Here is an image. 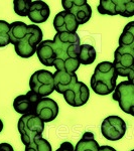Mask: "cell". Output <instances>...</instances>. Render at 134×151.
<instances>
[{"instance_id":"cell-1","label":"cell","mask_w":134,"mask_h":151,"mask_svg":"<svg viewBox=\"0 0 134 151\" xmlns=\"http://www.w3.org/2000/svg\"><path fill=\"white\" fill-rule=\"evenodd\" d=\"M53 40L55 52L53 67L57 70L76 73L80 67L78 53L81 45V40L78 33L57 32Z\"/></svg>"},{"instance_id":"cell-2","label":"cell","mask_w":134,"mask_h":151,"mask_svg":"<svg viewBox=\"0 0 134 151\" xmlns=\"http://www.w3.org/2000/svg\"><path fill=\"white\" fill-rule=\"evenodd\" d=\"M9 41L14 45L15 52L20 58H28L36 52L43 41V30L35 24L27 25L21 21L9 23Z\"/></svg>"},{"instance_id":"cell-3","label":"cell","mask_w":134,"mask_h":151,"mask_svg":"<svg viewBox=\"0 0 134 151\" xmlns=\"http://www.w3.org/2000/svg\"><path fill=\"white\" fill-rule=\"evenodd\" d=\"M117 78L118 75L113 64L111 62H102L95 68L90 85L94 93L101 96H106L113 93L115 90Z\"/></svg>"},{"instance_id":"cell-4","label":"cell","mask_w":134,"mask_h":151,"mask_svg":"<svg viewBox=\"0 0 134 151\" xmlns=\"http://www.w3.org/2000/svg\"><path fill=\"white\" fill-rule=\"evenodd\" d=\"M119 77H126L127 81L134 79V45L129 47H118L114 52L112 63Z\"/></svg>"},{"instance_id":"cell-5","label":"cell","mask_w":134,"mask_h":151,"mask_svg":"<svg viewBox=\"0 0 134 151\" xmlns=\"http://www.w3.org/2000/svg\"><path fill=\"white\" fill-rule=\"evenodd\" d=\"M17 128L21 141L26 146L35 138L43 136L45 123L35 114H27L20 117L17 123Z\"/></svg>"},{"instance_id":"cell-6","label":"cell","mask_w":134,"mask_h":151,"mask_svg":"<svg viewBox=\"0 0 134 151\" xmlns=\"http://www.w3.org/2000/svg\"><path fill=\"white\" fill-rule=\"evenodd\" d=\"M29 87L30 91L40 98H47L55 91L53 73L47 70H36L30 77Z\"/></svg>"},{"instance_id":"cell-7","label":"cell","mask_w":134,"mask_h":151,"mask_svg":"<svg viewBox=\"0 0 134 151\" xmlns=\"http://www.w3.org/2000/svg\"><path fill=\"white\" fill-rule=\"evenodd\" d=\"M113 100L118 102L119 107L123 112L134 116V83L123 81L116 85L112 93Z\"/></svg>"},{"instance_id":"cell-8","label":"cell","mask_w":134,"mask_h":151,"mask_svg":"<svg viewBox=\"0 0 134 151\" xmlns=\"http://www.w3.org/2000/svg\"><path fill=\"white\" fill-rule=\"evenodd\" d=\"M100 14L121 15L132 17L134 15V1L132 0H100L97 7Z\"/></svg>"},{"instance_id":"cell-9","label":"cell","mask_w":134,"mask_h":151,"mask_svg":"<svg viewBox=\"0 0 134 151\" xmlns=\"http://www.w3.org/2000/svg\"><path fill=\"white\" fill-rule=\"evenodd\" d=\"M127 130L125 121L119 116H109L103 120L101 133L107 140L118 141L124 137Z\"/></svg>"},{"instance_id":"cell-10","label":"cell","mask_w":134,"mask_h":151,"mask_svg":"<svg viewBox=\"0 0 134 151\" xmlns=\"http://www.w3.org/2000/svg\"><path fill=\"white\" fill-rule=\"evenodd\" d=\"M65 11L69 12L76 18L78 24H85L92 16V8L87 0H62Z\"/></svg>"},{"instance_id":"cell-11","label":"cell","mask_w":134,"mask_h":151,"mask_svg":"<svg viewBox=\"0 0 134 151\" xmlns=\"http://www.w3.org/2000/svg\"><path fill=\"white\" fill-rule=\"evenodd\" d=\"M68 104L72 107L84 106L90 98V91L87 85L83 82H78L69 91L63 94Z\"/></svg>"},{"instance_id":"cell-12","label":"cell","mask_w":134,"mask_h":151,"mask_svg":"<svg viewBox=\"0 0 134 151\" xmlns=\"http://www.w3.org/2000/svg\"><path fill=\"white\" fill-rule=\"evenodd\" d=\"M41 98L33 92L28 91L26 94L17 96L13 101V108L21 115L35 114L36 105Z\"/></svg>"},{"instance_id":"cell-13","label":"cell","mask_w":134,"mask_h":151,"mask_svg":"<svg viewBox=\"0 0 134 151\" xmlns=\"http://www.w3.org/2000/svg\"><path fill=\"white\" fill-rule=\"evenodd\" d=\"M58 114V105L50 98H41L36 105L35 115L43 123L52 122Z\"/></svg>"},{"instance_id":"cell-14","label":"cell","mask_w":134,"mask_h":151,"mask_svg":"<svg viewBox=\"0 0 134 151\" xmlns=\"http://www.w3.org/2000/svg\"><path fill=\"white\" fill-rule=\"evenodd\" d=\"M79 27L76 18L74 15L67 11H61L53 18V28L57 32H70L76 33Z\"/></svg>"},{"instance_id":"cell-15","label":"cell","mask_w":134,"mask_h":151,"mask_svg":"<svg viewBox=\"0 0 134 151\" xmlns=\"http://www.w3.org/2000/svg\"><path fill=\"white\" fill-rule=\"evenodd\" d=\"M53 77V86L55 91L60 94H64L65 92L72 89L78 82V76L76 73H67L63 70H57Z\"/></svg>"},{"instance_id":"cell-16","label":"cell","mask_w":134,"mask_h":151,"mask_svg":"<svg viewBox=\"0 0 134 151\" xmlns=\"http://www.w3.org/2000/svg\"><path fill=\"white\" fill-rule=\"evenodd\" d=\"M35 53L40 62L45 67H53L55 60V43L53 40H43L38 45Z\"/></svg>"},{"instance_id":"cell-17","label":"cell","mask_w":134,"mask_h":151,"mask_svg":"<svg viewBox=\"0 0 134 151\" xmlns=\"http://www.w3.org/2000/svg\"><path fill=\"white\" fill-rule=\"evenodd\" d=\"M50 6L45 1H31L28 11V18L33 23H43L50 17Z\"/></svg>"},{"instance_id":"cell-18","label":"cell","mask_w":134,"mask_h":151,"mask_svg":"<svg viewBox=\"0 0 134 151\" xmlns=\"http://www.w3.org/2000/svg\"><path fill=\"white\" fill-rule=\"evenodd\" d=\"M99 144L94 138V134L91 132H86L83 134L80 141H78L74 151H98Z\"/></svg>"},{"instance_id":"cell-19","label":"cell","mask_w":134,"mask_h":151,"mask_svg":"<svg viewBox=\"0 0 134 151\" xmlns=\"http://www.w3.org/2000/svg\"><path fill=\"white\" fill-rule=\"evenodd\" d=\"M96 50L91 45H81L79 48V53H78V60H79L80 65H91L93 64L96 60Z\"/></svg>"},{"instance_id":"cell-20","label":"cell","mask_w":134,"mask_h":151,"mask_svg":"<svg viewBox=\"0 0 134 151\" xmlns=\"http://www.w3.org/2000/svg\"><path fill=\"white\" fill-rule=\"evenodd\" d=\"M134 45V22L130 21L123 29L119 37V47H129Z\"/></svg>"},{"instance_id":"cell-21","label":"cell","mask_w":134,"mask_h":151,"mask_svg":"<svg viewBox=\"0 0 134 151\" xmlns=\"http://www.w3.org/2000/svg\"><path fill=\"white\" fill-rule=\"evenodd\" d=\"M25 151H53V148L50 143L40 136L35 138L29 144L26 145Z\"/></svg>"},{"instance_id":"cell-22","label":"cell","mask_w":134,"mask_h":151,"mask_svg":"<svg viewBox=\"0 0 134 151\" xmlns=\"http://www.w3.org/2000/svg\"><path fill=\"white\" fill-rule=\"evenodd\" d=\"M31 0H14L13 8L14 12L19 16H27Z\"/></svg>"},{"instance_id":"cell-23","label":"cell","mask_w":134,"mask_h":151,"mask_svg":"<svg viewBox=\"0 0 134 151\" xmlns=\"http://www.w3.org/2000/svg\"><path fill=\"white\" fill-rule=\"evenodd\" d=\"M9 30V23L5 20H0V47H4L10 43Z\"/></svg>"},{"instance_id":"cell-24","label":"cell","mask_w":134,"mask_h":151,"mask_svg":"<svg viewBox=\"0 0 134 151\" xmlns=\"http://www.w3.org/2000/svg\"><path fill=\"white\" fill-rule=\"evenodd\" d=\"M55 151H74V146L71 142H63L61 146L58 147V149H57Z\"/></svg>"},{"instance_id":"cell-25","label":"cell","mask_w":134,"mask_h":151,"mask_svg":"<svg viewBox=\"0 0 134 151\" xmlns=\"http://www.w3.org/2000/svg\"><path fill=\"white\" fill-rule=\"evenodd\" d=\"M0 151H14L13 147L9 143H0Z\"/></svg>"},{"instance_id":"cell-26","label":"cell","mask_w":134,"mask_h":151,"mask_svg":"<svg viewBox=\"0 0 134 151\" xmlns=\"http://www.w3.org/2000/svg\"><path fill=\"white\" fill-rule=\"evenodd\" d=\"M98 151H117L116 149H114L113 147L108 145H103V146H100Z\"/></svg>"},{"instance_id":"cell-27","label":"cell","mask_w":134,"mask_h":151,"mask_svg":"<svg viewBox=\"0 0 134 151\" xmlns=\"http://www.w3.org/2000/svg\"><path fill=\"white\" fill-rule=\"evenodd\" d=\"M2 130H3V122H2V120L0 119V133H1Z\"/></svg>"}]
</instances>
